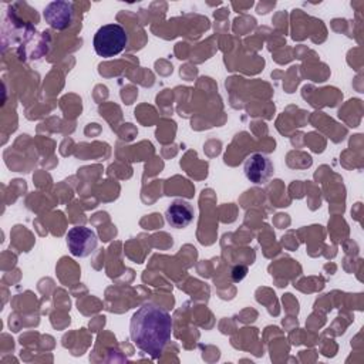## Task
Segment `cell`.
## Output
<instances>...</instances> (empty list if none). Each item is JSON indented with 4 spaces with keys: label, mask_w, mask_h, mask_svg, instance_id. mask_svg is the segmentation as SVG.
<instances>
[{
    "label": "cell",
    "mask_w": 364,
    "mask_h": 364,
    "mask_svg": "<svg viewBox=\"0 0 364 364\" xmlns=\"http://www.w3.org/2000/svg\"><path fill=\"white\" fill-rule=\"evenodd\" d=\"M172 327L173 321L166 310L146 303L132 314L129 336L136 348L158 358L171 340Z\"/></svg>",
    "instance_id": "6da1fadb"
},
{
    "label": "cell",
    "mask_w": 364,
    "mask_h": 364,
    "mask_svg": "<svg viewBox=\"0 0 364 364\" xmlns=\"http://www.w3.org/2000/svg\"><path fill=\"white\" fill-rule=\"evenodd\" d=\"M128 44V34L121 24L109 23L101 26L92 40L95 53L100 57L111 58L118 55Z\"/></svg>",
    "instance_id": "7a4b0ae2"
},
{
    "label": "cell",
    "mask_w": 364,
    "mask_h": 364,
    "mask_svg": "<svg viewBox=\"0 0 364 364\" xmlns=\"http://www.w3.org/2000/svg\"><path fill=\"white\" fill-rule=\"evenodd\" d=\"M68 250L75 257L90 256L98 245V237L94 230L85 226H74L65 235Z\"/></svg>",
    "instance_id": "3957f363"
},
{
    "label": "cell",
    "mask_w": 364,
    "mask_h": 364,
    "mask_svg": "<svg viewBox=\"0 0 364 364\" xmlns=\"http://www.w3.org/2000/svg\"><path fill=\"white\" fill-rule=\"evenodd\" d=\"M273 171L274 169L270 158L260 152H255L249 155L243 164L245 176L252 183H256V185L266 183L272 178Z\"/></svg>",
    "instance_id": "277c9868"
},
{
    "label": "cell",
    "mask_w": 364,
    "mask_h": 364,
    "mask_svg": "<svg viewBox=\"0 0 364 364\" xmlns=\"http://www.w3.org/2000/svg\"><path fill=\"white\" fill-rule=\"evenodd\" d=\"M44 20L55 30L67 28L74 18V7L68 1H51L43 11Z\"/></svg>",
    "instance_id": "5b68a950"
},
{
    "label": "cell",
    "mask_w": 364,
    "mask_h": 364,
    "mask_svg": "<svg viewBox=\"0 0 364 364\" xmlns=\"http://www.w3.org/2000/svg\"><path fill=\"white\" fill-rule=\"evenodd\" d=\"M193 216H195V212L192 205L183 199L172 200L165 210L166 222L175 229L186 228L193 220Z\"/></svg>",
    "instance_id": "8992f818"
}]
</instances>
